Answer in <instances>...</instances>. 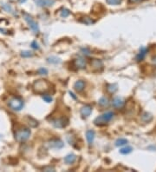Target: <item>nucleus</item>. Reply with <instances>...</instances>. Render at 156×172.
Segmentation results:
<instances>
[{
	"instance_id": "obj_1",
	"label": "nucleus",
	"mask_w": 156,
	"mask_h": 172,
	"mask_svg": "<svg viewBox=\"0 0 156 172\" xmlns=\"http://www.w3.org/2000/svg\"><path fill=\"white\" fill-rule=\"evenodd\" d=\"M50 83L44 79L37 80L36 82H34V83H33V91H34V92H36L37 94L46 93L47 91H50Z\"/></svg>"
},
{
	"instance_id": "obj_2",
	"label": "nucleus",
	"mask_w": 156,
	"mask_h": 172,
	"mask_svg": "<svg viewBox=\"0 0 156 172\" xmlns=\"http://www.w3.org/2000/svg\"><path fill=\"white\" fill-rule=\"evenodd\" d=\"M114 116V113L112 111L103 113L102 115L97 117L95 120H94V124H95L96 126H104L113 119Z\"/></svg>"
},
{
	"instance_id": "obj_3",
	"label": "nucleus",
	"mask_w": 156,
	"mask_h": 172,
	"mask_svg": "<svg viewBox=\"0 0 156 172\" xmlns=\"http://www.w3.org/2000/svg\"><path fill=\"white\" fill-rule=\"evenodd\" d=\"M22 15H23V17L25 20V22L29 24V28L31 29V31H32L35 34H38L39 33V27H38L37 23L34 20V18L31 17L29 13H26L24 11L22 12Z\"/></svg>"
},
{
	"instance_id": "obj_4",
	"label": "nucleus",
	"mask_w": 156,
	"mask_h": 172,
	"mask_svg": "<svg viewBox=\"0 0 156 172\" xmlns=\"http://www.w3.org/2000/svg\"><path fill=\"white\" fill-rule=\"evenodd\" d=\"M31 131L28 128H23V129H20L16 131L15 133V139L18 142H23L25 141H27L29 136H30Z\"/></svg>"
},
{
	"instance_id": "obj_5",
	"label": "nucleus",
	"mask_w": 156,
	"mask_h": 172,
	"mask_svg": "<svg viewBox=\"0 0 156 172\" xmlns=\"http://www.w3.org/2000/svg\"><path fill=\"white\" fill-rule=\"evenodd\" d=\"M8 105L11 110H16V111H19L23 108L24 103H23V99H21L20 97H13L9 101Z\"/></svg>"
},
{
	"instance_id": "obj_6",
	"label": "nucleus",
	"mask_w": 156,
	"mask_h": 172,
	"mask_svg": "<svg viewBox=\"0 0 156 172\" xmlns=\"http://www.w3.org/2000/svg\"><path fill=\"white\" fill-rule=\"evenodd\" d=\"M51 124L57 129H64L68 126L69 124V119L67 118H58L52 119L50 121Z\"/></svg>"
},
{
	"instance_id": "obj_7",
	"label": "nucleus",
	"mask_w": 156,
	"mask_h": 172,
	"mask_svg": "<svg viewBox=\"0 0 156 172\" xmlns=\"http://www.w3.org/2000/svg\"><path fill=\"white\" fill-rule=\"evenodd\" d=\"M48 146L51 149H56V150H60L64 148V143L61 139L59 138H53L48 141Z\"/></svg>"
},
{
	"instance_id": "obj_8",
	"label": "nucleus",
	"mask_w": 156,
	"mask_h": 172,
	"mask_svg": "<svg viewBox=\"0 0 156 172\" xmlns=\"http://www.w3.org/2000/svg\"><path fill=\"white\" fill-rule=\"evenodd\" d=\"M91 67L94 71H101L103 69V63L100 60V59H92L90 62Z\"/></svg>"
},
{
	"instance_id": "obj_9",
	"label": "nucleus",
	"mask_w": 156,
	"mask_h": 172,
	"mask_svg": "<svg viewBox=\"0 0 156 172\" xmlns=\"http://www.w3.org/2000/svg\"><path fill=\"white\" fill-rule=\"evenodd\" d=\"M35 2L40 7L47 8L52 6L55 4L56 0H35Z\"/></svg>"
},
{
	"instance_id": "obj_10",
	"label": "nucleus",
	"mask_w": 156,
	"mask_h": 172,
	"mask_svg": "<svg viewBox=\"0 0 156 172\" xmlns=\"http://www.w3.org/2000/svg\"><path fill=\"white\" fill-rule=\"evenodd\" d=\"M92 110L93 108L90 106V105H84L81 108L80 110V113L82 116V118H88L90 116V114L92 113Z\"/></svg>"
},
{
	"instance_id": "obj_11",
	"label": "nucleus",
	"mask_w": 156,
	"mask_h": 172,
	"mask_svg": "<svg viewBox=\"0 0 156 172\" xmlns=\"http://www.w3.org/2000/svg\"><path fill=\"white\" fill-rule=\"evenodd\" d=\"M124 103H125L124 100H123L121 97H114V98L113 99V102H112L113 106H114V108H116V109H121V108H122V107L124 106Z\"/></svg>"
},
{
	"instance_id": "obj_12",
	"label": "nucleus",
	"mask_w": 156,
	"mask_h": 172,
	"mask_svg": "<svg viewBox=\"0 0 156 172\" xmlns=\"http://www.w3.org/2000/svg\"><path fill=\"white\" fill-rule=\"evenodd\" d=\"M95 137H96V133H95V131L92 130H87V132H86V138H87L88 143L89 145H91L92 143L94 142Z\"/></svg>"
},
{
	"instance_id": "obj_13",
	"label": "nucleus",
	"mask_w": 156,
	"mask_h": 172,
	"mask_svg": "<svg viewBox=\"0 0 156 172\" xmlns=\"http://www.w3.org/2000/svg\"><path fill=\"white\" fill-rule=\"evenodd\" d=\"M75 64V66L77 68V69H84L86 67V60L84 58H82V57H78V58H76L74 62Z\"/></svg>"
},
{
	"instance_id": "obj_14",
	"label": "nucleus",
	"mask_w": 156,
	"mask_h": 172,
	"mask_svg": "<svg viewBox=\"0 0 156 172\" xmlns=\"http://www.w3.org/2000/svg\"><path fill=\"white\" fill-rule=\"evenodd\" d=\"M85 88V82L82 80H78L74 84V89L77 92H82Z\"/></svg>"
},
{
	"instance_id": "obj_15",
	"label": "nucleus",
	"mask_w": 156,
	"mask_h": 172,
	"mask_svg": "<svg viewBox=\"0 0 156 172\" xmlns=\"http://www.w3.org/2000/svg\"><path fill=\"white\" fill-rule=\"evenodd\" d=\"M147 49L145 48V47H141V48L140 49V52H139V53L137 54V56H136V60H137L138 62L142 61V60L145 58V56H146V55H147Z\"/></svg>"
},
{
	"instance_id": "obj_16",
	"label": "nucleus",
	"mask_w": 156,
	"mask_h": 172,
	"mask_svg": "<svg viewBox=\"0 0 156 172\" xmlns=\"http://www.w3.org/2000/svg\"><path fill=\"white\" fill-rule=\"evenodd\" d=\"M76 161V156L73 153L69 154L64 157V163L67 164H73Z\"/></svg>"
},
{
	"instance_id": "obj_17",
	"label": "nucleus",
	"mask_w": 156,
	"mask_h": 172,
	"mask_svg": "<svg viewBox=\"0 0 156 172\" xmlns=\"http://www.w3.org/2000/svg\"><path fill=\"white\" fill-rule=\"evenodd\" d=\"M98 103H99V105H100L101 107H102V108H107V107L109 106L110 102H109V99H108V97H101V98L99 99Z\"/></svg>"
},
{
	"instance_id": "obj_18",
	"label": "nucleus",
	"mask_w": 156,
	"mask_h": 172,
	"mask_svg": "<svg viewBox=\"0 0 156 172\" xmlns=\"http://www.w3.org/2000/svg\"><path fill=\"white\" fill-rule=\"evenodd\" d=\"M1 5V7L3 10H5L6 12H9V13H11V14H14V10L12 8V6L9 4H6V3H0Z\"/></svg>"
},
{
	"instance_id": "obj_19",
	"label": "nucleus",
	"mask_w": 156,
	"mask_h": 172,
	"mask_svg": "<svg viewBox=\"0 0 156 172\" xmlns=\"http://www.w3.org/2000/svg\"><path fill=\"white\" fill-rule=\"evenodd\" d=\"M152 119H153V116L149 112H144L141 115V120L145 123H149L150 121H152Z\"/></svg>"
},
{
	"instance_id": "obj_20",
	"label": "nucleus",
	"mask_w": 156,
	"mask_h": 172,
	"mask_svg": "<svg viewBox=\"0 0 156 172\" xmlns=\"http://www.w3.org/2000/svg\"><path fill=\"white\" fill-rule=\"evenodd\" d=\"M107 90H108V91L109 93L114 94V93H115V92L117 91L118 86H117L116 83H110V84H108V85L107 86Z\"/></svg>"
},
{
	"instance_id": "obj_21",
	"label": "nucleus",
	"mask_w": 156,
	"mask_h": 172,
	"mask_svg": "<svg viewBox=\"0 0 156 172\" xmlns=\"http://www.w3.org/2000/svg\"><path fill=\"white\" fill-rule=\"evenodd\" d=\"M47 62L49 64H60L61 63V59L58 58L56 56H51L50 57L47 58Z\"/></svg>"
},
{
	"instance_id": "obj_22",
	"label": "nucleus",
	"mask_w": 156,
	"mask_h": 172,
	"mask_svg": "<svg viewBox=\"0 0 156 172\" xmlns=\"http://www.w3.org/2000/svg\"><path fill=\"white\" fill-rule=\"evenodd\" d=\"M129 142V141L125 138H119L115 141V146L116 147H121V146H124L126 145L127 143Z\"/></svg>"
},
{
	"instance_id": "obj_23",
	"label": "nucleus",
	"mask_w": 156,
	"mask_h": 172,
	"mask_svg": "<svg viewBox=\"0 0 156 172\" xmlns=\"http://www.w3.org/2000/svg\"><path fill=\"white\" fill-rule=\"evenodd\" d=\"M27 120H28V124H29V127H31V128H36V127L38 125V122H37L36 119L28 117V118H27Z\"/></svg>"
},
{
	"instance_id": "obj_24",
	"label": "nucleus",
	"mask_w": 156,
	"mask_h": 172,
	"mask_svg": "<svg viewBox=\"0 0 156 172\" xmlns=\"http://www.w3.org/2000/svg\"><path fill=\"white\" fill-rule=\"evenodd\" d=\"M133 151V148L131 146H126L124 148H121L120 150V153L122 154V155H127V154H129Z\"/></svg>"
},
{
	"instance_id": "obj_25",
	"label": "nucleus",
	"mask_w": 156,
	"mask_h": 172,
	"mask_svg": "<svg viewBox=\"0 0 156 172\" xmlns=\"http://www.w3.org/2000/svg\"><path fill=\"white\" fill-rule=\"evenodd\" d=\"M70 15V10H68V9H66V8H62L61 11H60V16L62 17H69Z\"/></svg>"
},
{
	"instance_id": "obj_26",
	"label": "nucleus",
	"mask_w": 156,
	"mask_h": 172,
	"mask_svg": "<svg viewBox=\"0 0 156 172\" xmlns=\"http://www.w3.org/2000/svg\"><path fill=\"white\" fill-rule=\"evenodd\" d=\"M81 22L83 23V24H87V25H89V24H94V21L92 20V18H90V17H82V18L81 19Z\"/></svg>"
},
{
	"instance_id": "obj_27",
	"label": "nucleus",
	"mask_w": 156,
	"mask_h": 172,
	"mask_svg": "<svg viewBox=\"0 0 156 172\" xmlns=\"http://www.w3.org/2000/svg\"><path fill=\"white\" fill-rule=\"evenodd\" d=\"M33 56H34L33 52H31L29 50H23L21 52V56H23V57H31Z\"/></svg>"
},
{
	"instance_id": "obj_28",
	"label": "nucleus",
	"mask_w": 156,
	"mask_h": 172,
	"mask_svg": "<svg viewBox=\"0 0 156 172\" xmlns=\"http://www.w3.org/2000/svg\"><path fill=\"white\" fill-rule=\"evenodd\" d=\"M106 2L109 5H118L122 2V0H106Z\"/></svg>"
},
{
	"instance_id": "obj_29",
	"label": "nucleus",
	"mask_w": 156,
	"mask_h": 172,
	"mask_svg": "<svg viewBox=\"0 0 156 172\" xmlns=\"http://www.w3.org/2000/svg\"><path fill=\"white\" fill-rule=\"evenodd\" d=\"M43 99H44V102H46V103H51L52 101H53V98H52V97L51 96H50V95H46V94H44L43 97Z\"/></svg>"
},
{
	"instance_id": "obj_30",
	"label": "nucleus",
	"mask_w": 156,
	"mask_h": 172,
	"mask_svg": "<svg viewBox=\"0 0 156 172\" xmlns=\"http://www.w3.org/2000/svg\"><path fill=\"white\" fill-rule=\"evenodd\" d=\"M30 46H31V48L32 49H34V50H39V44H38V43L35 40V41H33L32 43H31V44H30Z\"/></svg>"
},
{
	"instance_id": "obj_31",
	"label": "nucleus",
	"mask_w": 156,
	"mask_h": 172,
	"mask_svg": "<svg viewBox=\"0 0 156 172\" xmlns=\"http://www.w3.org/2000/svg\"><path fill=\"white\" fill-rule=\"evenodd\" d=\"M38 73H39V75H44V76H46L48 74V71L45 68H40L38 70Z\"/></svg>"
},
{
	"instance_id": "obj_32",
	"label": "nucleus",
	"mask_w": 156,
	"mask_h": 172,
	"mask_svg": "<svg viewBox=\"0 0 156 172\" xmlns=\"http://www.w3.org/2000/svg\"><path fill=\"white\" fill-rule=\"evenodd\" d=\"M43 170H44V171H55V168H54L53 166L49 165V166L44 167V168L43 169Z\"/></svg>"
},
{
	"instance_id": "obj_33",
	"label": "nucleus",
	"mask_w": 156,
	"mask_h": 172,
	"mask_svg": "<svg viewBox=\"0 0 156 172\" xmlns=\"http://www.w3.org/2000/svg\"><path fill=\"white\" fill-rule=\"evenodd\" d=\"M82 52L84 55H86V56L90 55V50H89L88 48H82Z\"/></svg>"
},
{
	"instance_id": "obj_34",
	"label": "nucleus",
	"mask_w": 156,
	"mask_h": 172,
	"mask_svg": "<svg viewBox=\"0 0 156 172\" xmlns=\"http://www.w3.org/2000/svg\"><path fill=\"white\" fill-rule=\"evenodd\" d=\"M141 1H142V0H129V2L130 4H137V3H140Z\"/></svg>"
},
{
	"instance_id": "obj_35",
	"label": "nucleus",
	"mask_w": 156,
	"mask_h": 172,
	"mask_svg": "<svg viewBox=\"0 0 156 172\" xmlns=\"http://www.w3.org/2000/svg\"><path fill=\"white\" fill-rule=\"evenodd\" d=\"M70 96H71V97H73L74 99H76V97L74 96V94H73V93H72L71 91H70Z\"/></svg>"
},
{
	"instance_id": "obj_36",
	"label": "nucleus",
	"mask_w": 156,
	"mask_h": 172,
	"mask_svg": "<svg viewBox=\"0 0 156 172\" xmlns=\"http://www.w3.org/2000/svg\"><path fill=\"white\" fill-rule=\"evenodd\" d=\"M27 1V0H18V2L19 3H21V4H23V3H25Z\"/></svg>"
},
{
	"instance_id": "obj_37",
	"label": "nucleus",
	"mask_w": 156,
	"mask_h": 172,
	"mask_svg": "<svg viewBox=\"0 0 156 172\" xmlns=\"http://www.w3.org/2000/svg\"><path fill=\"white\" fill-rule=\"evenodd\" d=\"M153 62L154 64H156V56L153 57Z\"/></svg>"
}]
</instances>
